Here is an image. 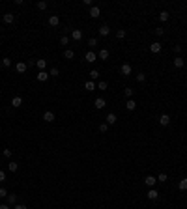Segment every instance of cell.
<instances>
[{"label": "cell", "instance_id": "obj_1", "mask_svg": "<svg viewBox=\"0 0 187 209\" xmlns=\"http://www.w3.org/2000/svg\"><path fill=\"white\" fill-rule=\"evenodd\" d=\"M84 60L88 62V64H94V62H95V60H98V54H95L94 51H88V52L84 54Z\"/></svg>", "mask_w": 187, "mask_h": 209}, {"label": "cell", "instance_id": "obj_2", "mask_svg": "<svg viewBox=\"0 0 187 209\" xmlns=\"http://www.w3.org/2000/svg\"><path fill=\"white\" fill-rule=\"evenodd\" d=\"M161 49H163V45L159 43V41H154V43L150 45V52H154V54H159V52H161Z\"/></svg>", "mask_w": 187, "mask_h": 209}, {"label": "cell", "instance_id": "obj_3", "mask_svg": "<svg viewBox=\"0 0 187 209\" xmlns=\"http://www.w3.org/2000/svg\"><path fill=\"white\" fill-rule=\"evenodd\" d=\"M144 183H146L150 189H154L155 183H157V177H154V176H146V177H144Z\"/></svg>", "mask_w": 187, "mask_h": 209}, {"label": "cell", "instance_id": "obj_4", "mask_svg": "<svg viewBox=\"0 0 187 209\" xmlns=\"http://www.w3.org/2000/svg\"><path fill=\"white\" fill-rule=\"evenodd\" d=\"M26 69H28V64H24V62H17L15 64V71L17 73H26Z\"/></svg>", "mask_w": 187, "mask_h": 209}, {"label": "cell", "instance_id": "obj_5", "mask_svg": "<svg viewBox=\"0 0 187 209\" xmlns=\"http://www.w3.org/2000/svg\"><path fill=\"white\" fill-rule=\"evenodd\" d=\"M169 123H170V116H169V114H161V116H159V125L167 127Z\"/></svg>", "mask_w": 187, "mask_h": 209}, {"label": "cell", "instance_id": "obj_6", "mask_svg": "<svg viewBox=\"0 0 187 209\" xmlns=\"http://www.w3.org/2000/svg\"><path fill=\"white\" fill-rule=\"evenodd\" d=\"M105 104H107V101L103 99V97H98V99L94 101V107L98 108V110H101V108H105Z\"/></svg>", "mask_w": 187, "mask_h": 209}, {"label": "cell", "instance_id": "obj_7", "mask_svg": "<svg viewBox=\"0 0 187 209\" xmlns=\"http://www.w3.org/2000/svg\"><path fill=\"white\" fill-rule=\"evenodd\" d=\"M109 34H110L109 24H101V26H99V36H101V38H107Z\"/></svg>", "mask_w": 187, "mask_h": 209}, {"label": "cell", "instance_id": "obj_8", "mask_svg": "<svg viewBox=\"0 0 187 209\" xmlns=\"http://www.w3.org/2000/svg\"><path fill=\"white\" fill-rule=\"evenodd\" d=\"M120 71H122V75H123V77H127V75H131V71H133V67H131L129 64H122Z\"/></svg>", "mask_w": 187, "mask_h": 209}, {"label": "cell", "instance_id": "obj_9", "mask_svg": "<svg viewBox=\"0 0 187 209\" xmlns=\"http://www.w3.org/2000/svg\"><path fill=\"white\" fill-rule=\"evenodd\" d=\"M101 15V10L98 8V6H92V8H90V17L92 19H98Z\"/></svg>", "mask_w": 187, "mask_h": 209}, {"label": "cell", "instance_id": "obj_10", "mask_svg": "<svg viewBox=\"0 0 187 209\" xmlns=\"http://www.w3.org/2000/svg\"><path fill=\"white\" fill-rule=\"evenodd\" d=\"M43 120H45L47 123L54 121V112H52V110H47V112H43Z\"/></svg>", "mask_w": 187, "mask_h": 209}, {"label": "cell", "instance_id": "obj_11", "mask_svg": "<svg viewBox=\"0 0 187 209\" xmlns=\"http://www.w3.org/2000/svg\"><path fill=\"white\" fill-rule=\"evenodd\" d=\"M60 24V17L58 15H51L49 17V26H52V28H54V26H58Z\"/></svg>", "mask_w": 187, "mask_h": 209}, {"label": "cell", "instance_id": "obj_12", "mask_svg": "<svg viewBox=\"0 0 187 209\" xmlns=\"http://www.w3.org/2000/svg\"><path fill=\"white\" fill-rule=\"evenodd\" d=\"M105 120H107V121H105L107 125H114L116 121H118V118H116V114H112V112H110V114H109V116L105 118Z\"/></svg>", "mask_w": 187, "mask_h": 209}, {"label": "cell", "instance_id": "obj_13", "mask_svg": "<svg viewBox=\"0 0 187 209\" xmlns=\"http://www.w3.org/2000/svg\"><path fill=\"white\" fill-rule=\"evenodd\" d=\"M183 65H185V60H183L182 56H176V58H174V67H178V69H182Z\"/></svg>", "mask_w": 187, "mask_h": 209}, {"label": "cell", "instance_id": "obj_14", "mask_svg": "<svg viewBox=\"0 0 187 209\" xmlns=\"http://www.w3.org/2000/svg\"><path fill=\"white\" fill-rule=\"evenodd\" d=\"M36 65H38V69H39V71H45V67H47V60H43V58L36 60Z\"/></svg>", "mask_w": 187, "mask_h": 209}, {"label": "cell", "instance_id": "obj_15", "mask_svg": "<svg viewBox=\"0 0 187 209\" xmlns=\"http://www.w3.org/2000/svg\"><path fill=\"white\" fill-rule=\"evenodd\" d=\"M21 104H23V97H13V99H11V107H15V108H19L21 107Z\"/></svg>", "mask_w": 187, "mask_h": 209}, {"label": "cell", "instance_id": "obj_16", "mask_svg": "<svg viewBox=\"0 0 187 209\" xmlns=\"http://www.w3.org/2000/svg\"><path fill=\"white\" fill-rule=\"evenodd\" d=\"M146 196H148V200H157V198H159V192H157L155 189H150Z\"/></svg>", "mask_w": 187, "mask_h": 209}, {"label": "cell", "instance_id": "obj_17", "mask_svg": "<svg viewBox=\"0 0 187 209\" xmlns=\"http://www.w3.org/2000/svg\"><path fill=\"white\" fill-rule=\"evenodd\" d=\"M71 39L81 41V39H82V32H81V30H71Z\"/></svg>", "mask_w": 187, "mask_h": 209}, {"label": "cell", "instance_id": "obj_18", "mask_svg": "<svg viewBox=\"0 0 187 209\" xmlns=\"http://www.w3.org/2000/svg\"><path fill=\"white\" fill-rule=\"evenodd\" d=\"M126 108H127V110H135V108H137L135 99H127V101H126Z\"/></svg>", "mask_w": 187, "mask_h": 209}, {"label": "cell", "instance_id": "obj_19", "mask_svg": "<svg viewBox=\"0 0 187 209\" xmlns=\"http://www.w3.org/2000/svg\"><path fill=\"white\" fill-rule=\"evenodd\" d=\"M84 88L88 90V92H94V90H95V88H98V84H95V82H94V80H88V82H86V84H84Z\"/></svg>", "mask_w": 187, "mask_h": 209}, {"label": "cell", "instance_id": "obj_20", "mask_svg": "<svg viewBox=\"0 0 187 209\" xmlns=\"http://www.w3.org/2000/svg\"><path fill=\"white\" fill-rule=\"evenodd\" d=\"M98 58L99 60H107L109 58V51H107V49H101V51L98 52Z\"/></svg>", "mask_w": 187, "mask_h": 209}, {"label": "cell", "instance_id": "obj_21", "mask_svg": "<svg viewBox=\"0 0 187 209\" xmlns=\"http://www.w3.org/2000/svg\"><path fill=\"white\" fill-rule=\"evenodd\" d=\"M47 79H49V73H47V71H39L38 73V80L39 82H45Z\"/></svg>", "mask_w": 187, "mask_h": 209}, {"label": "cell", "instance_id": "obj_22", "mask_svg": "<svg viewBox=\"0 0 187 209\" xmlns=\"http://www.w3.org/2000/svg\"><path fill=\"white\" fill-rule=\"evenodd\" d=\"M88 75H90V80H94V82L99 79V71H98V69H92V71H90Z\"/></svg>", "mask_w": 187, "mask_h": 209}, {"label": "cell", "instance_id": "obj_23", "mask_svg": "<svg viewBox=\"0 0 187 209\" xmlns=\"http://www.w3.org/2000/svg\"><path fill=\"white\" fill-rule=\"evenodd\" d=\"M178 189H180V191H187V177L180 179V183H178Z\"/></svg>", "mask_w": 187, "mask_h": 209}, {"label": "cell", "instance_id": "obj_24", "mask_svg": "<svg viewBox=\"0 0 187 209\" xmlns=\"http://www.w3.org/2000/svg\"><path fill=\"white\" fill-rule=\"evenodd\" d=\"M13 19H15V17H13V13H6V15H4V23L6 24H11Z\"/></svg>", "mask_w": 187, "mask_h": 209}, {"label": "cell", "instance_id": "obj_25", "mask_svg": "<svg viewBox=\"0 0 187 209\" xmlns=\"http://www.w3.org/2000/svg\"><path fill=\"white\" fill-rule=\"evenodd\" d=\"M73 56H75V52L71 51V49H66V51H64V58H66V60H71Z\"/></svg>", "mask_w": 187, "mask_h": 209}, {"label": "cell", "instance_id": "obj_26", "mask_svg": "<svg viewBox=\"0 0 187 209\" xmlns=\"http://www.w3.org/2000/svg\"><path fill=\"white\" fill-rule=\"evenodd\" d=\"M17 204V196L15 194H8V205H15Z\"/></svg>", "mask_w": 187, "mask_h": 209}, {"label": "cell", "instance_id": "obj_27", "mask_svg": "<svg viewBox=\"0 0 187 209\" xmlns=\"http://www.w3.org/2000/svg\"><path fill=\"white\" fill-rule=\"evenodd\" d=\"M8 168H10V172H17V170H19V164H17L15 161H10V164H8Z\"/></svg>", "mask_w": 187, "mask_h": 209}, {"label": "cell", "instance_id": "obj_28", "mask_svg": "<svg viewBox=\"0 0 187 209\" xmlns=\"http://www.w3.org/2000/svg\"><path fill=\"white\" fill-rule=\"evenodd\" d=\"M169 11H161V13H159V21H163V23H167V21H169Z\"/></svg>", "mask_w": 187, "mask_h": 209}, {"label": "cell", "instance_id": "obj_29", "mask_svg": "<svg viewBox=\"0 0 187 209\" xmlns=\"http://www.w3.org/2000/svg\"><path fill=\"white\" fill-rule=\"evenodd\" d=\"M0 65H2V67H10L11 65V60L10 58H2V60H0Z\"/></svg>", "mask_w": 187, "mask_h": 209}, {"label": "cell", "instance_id": "obj_30", "mask_svg": "<svg viewBox=\"0 0 187 209\" xmlns=\"http://www.w3.org/2000/svg\"><path fill=\"white\" fill-rule=\"evenodd\" d=\"M123 95H126L127 99H131V97H133V88H126L123 90Z\"/></svg>", "mask_w": 187, "mask_h": 209}, {"label": "cell", "instance_id": "obj_31", "mask_svg": "<svg viewBox=\"0 0 187 209\" xmlns=\"http://www.w3.org/2000/svg\"><path fill=\"white\" fill-rule=\"evenodd\" d=\"M58 75H60V69L58 67H52L51 71H49V77H58Z\"/></svg>", "mask_w": 187, "mask_h": 209}, {"label": "cell", "instance_id": "obj_32", "mask_svg": "<svg viewBox=\"0 0 187 209\" xmlns=\"http://www.w3.org/2000/svg\"><path fill=\"white\" fill-rule=\"evenodd\" d=\"M88 45H90V49H94L95 45H98V38H90L88 39Z\"/></svg>", "mask_w": 187, "mask_h": 209}, {"label": "cell", "instance_id": "obj_33", "mask_svg": "<svg viewBox=\"0 0 187 209\" xmlns=\"http://www.w3.org/2000/svg\"><path fill=\"white\" fill-rule=\"evenodd\" d=\"M167 179H169V177H167V174H165V172H163V174H159V176H157V181H161V183H165Z\"/></svg>", "mask_w": 187, "mask_h": 209}, {"label": "cell", "instance_id": "obj_34", "mask_svg": "<svg viewBox=\"0 0 187 209\" xmlns=\"http://www.w3.org/2000/svg\"><path fill=\"white\" fill-rule=\"evenodd\" d=\"M107 131H109V125L107 123H101L99 125V133H107Z\"/></svg>", "mask_w": 187, "mask_h": 209}, {"label": "cell", "instance_id": "obj_35", "mask_svg": "<svg viewBox=\"0 0 187 209\" xmlns=\"http://www.w3.org/2000/svg\"><path fill=\"white\" fill-rule=\"evenodd\" d=\"M144 80H146V75H144V73H138V75H137V82H144Z\"/></svg>", "mask_w": 187, "mask_h": 209}, {"label": "cell", "instance_id": "obj_36", "mask_svg": "<svg viewBox=\"0 0 187 209\" xmlns=\"http://www.w3.org/2000/svg\"><path fill=\"white\" fill-rule=\"evenodd\" d=\"M116 38H118V39H123V38H126V30H118V32H116Z\"/></svg>", "mask_w": 187, "mask_h": 209}, {"label": "cell", "instance_id": "obj_37", "mask_svg": "<svg viewBox=\"0 0 187 209\" xmlns=\"http://www.w3.org/2000/svg\"><path fill=\"white\" fill-rule=\"evenodd\" d=\"M107 86H109V84H107V82H105V80H101V82H98V88H99V90H107Z\"/></svg>", "mask_w": 187, "mask_h": 209}, {"label": "cell", "instance_id": "obj_38", "mask_svg": "<svg viewBox=\"0 0 187 209\" xmlns=\"http://www.w3.org/2000/svg\"><path fill=\"white\" fill-rule=\"evenodd\" d=\"M8 194H10V192L6 191L4 187H2V189H0V198H8Z\"/></svg>", "mask_w": 187, "mask_h": 209}, {"label": "cell", "instance_id": "obj_39", "mask_svg": "<svg viewBox=\"0 0 187 209\" xmlns=\"http://www.w3.org/2000/svg\"><path fill=\"white\" fill-rule=\"evenodd\" d=\"M38 10H47V2H43V0L38 2Z\"/></svg>", "mask_w": 187, "mask_h": 209}, {"label": "cell", "instance_id": "obj_40", "mask_svg": "<svg viewBox=\"0 0 187 209\" xmlns=\"http://www.w3.org/2000/svg\"><path fill=\"white\" fill-rule=\"evenodd\" d=\"M154 32H155V36H163V34H165V30L161 28V26H157V28H155Z\"/></svg>", "mask_w": 187, "mask_h": 209}, {"label": "cell", "instance_id": "obj_41", "mask_svg": "<svg viewBox=\"0 0 187 209\" xmlns=\"http://www.w3.org/2000/svg\"><path fill=\"white\" fill-rule=\"evenodd\" d=\"M60 43H62V45H67V43H69V38H67V36H62V38H60Z\"/></svg>", "mask_w": 187, "mask_h": 209}, {"label": "cell", "instance_id": "obj_42", "mask_svg": "<svg viewBox=\"0 0 187 209\" xmlns=\"http://www.w3.org/2000/svg\"><path fill=\"white\" fill-rule=\"evenodd\" d=\"M4 181H6V172L0 170V183H4Z\"/></svg>", "mask_w": 187, "mask_h": 209}, {"label": "cell", "instance_id": "obj_43", "mask_svg": "<svg viewBox=\"0 0 187 209\" xmlns=\"http://www.w3.org/2000/svg\"><path fill=\"white\" fill-rule=\"evenodd\" d=\"M13 209H28V207H26L24 204H15V205H13Z\"/></svg>", "mask_w": 187, "mask_h": 209}, {"label": "cell", "instance_id": "obj_44", "mask_svg": "<svg viewBox=\"0 0 187 209\" xmlns=\"http://www.w3.org/2000/svg\"><path fill=\"white\" fill-rule=\"evenodd\" d=\"M4 157L10 159V157H11V149H4Z\"/></svg>", "mask_w": 187, "mask_h": 209}, {"label": "cell", "instance_id": "obj_45", "mask_svg": "<svg viewBox=\"0 0 187 209\" xmlns=\"http://www.w3.org/2000/svg\"><path fill=\"white\" fill-rule=\"evenodd\" d=\"M0 209H11V207H10L8 204H2V205H0Z\"/></svg>", "mask_w": 187, "mask_h": 209}]
</instances>
